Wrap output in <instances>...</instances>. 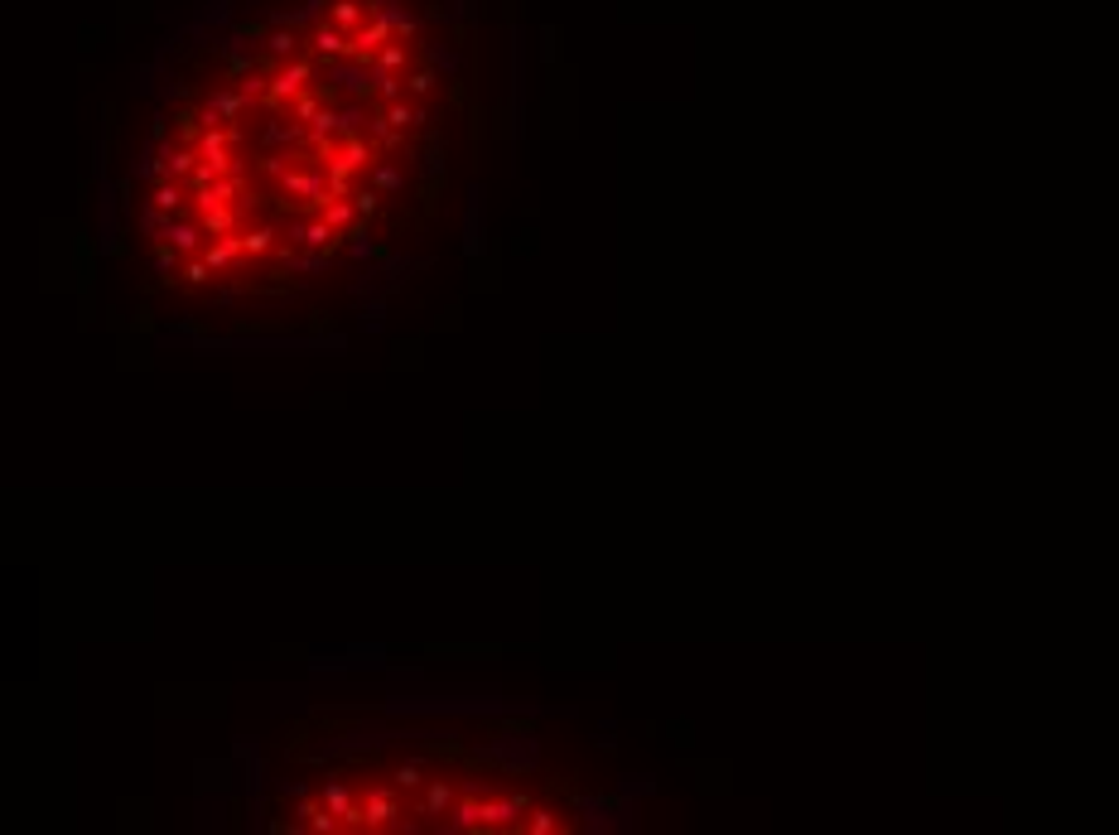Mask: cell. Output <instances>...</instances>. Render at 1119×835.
<instances>
[{"mask_svg":"<svg viewBox=\"0 0 1119 835\" xmlns=\"http://www.w3.org/2000/svg\"><path fill=\"white\" fill-rule=\"evenodd\" d=\"M357 807H362V831H396L401 826V787L391 782H362L357 787Z\"/></svg>","mask_w":1119,"mask_h":835,"instance_id":"6da1fadb","label":"cell"},{"mask_svg":"<svg viewBox=\"0 0 1119 835\" xmlns=\"http://www.w3.org/2000/svg\"><path fill=\"white\" fill-rule=\"evenodd\" d=\"M300 826H304V831H324V835L343 831V821H338V816H333L319 797H304V802H300Z\"/></svg>","mask_w":1119,"mask_h":835,"instance_id":"9c48e42d","label":"cell"},{"mask_svg":"<svg viewBox=\"0 0 1119 835\" xmlns=\"http://www.w3.org/2000/svg\"><path fill=\"white\" fill-rule=\"evenodd\" d=\"M391 782H396L401 792H420V787H425V773H420L415 763H396V768H391Z\"/></svg>","mask_w":1119,"mask_h":835,"instance_id":"ac0fdd59","label":"cell"},{"mask_svg":"<svg viewBox=\"0 0 1119 835\" xmlns=\"http://www.w3.org/2000/svg\"><path fill=\"white\" fill-rule=\"evenodd\" d=\"M246 256V247H242V232H227V237H213V242H208V247H203V261H208V266H213V271H232V266H237V261H242Z\"/></svg>","mask_w":1119,"mask_h":835,"instance_id":"8992f818","label":"cell"},{"mask_svg":"<svg viewBox=\"0 0 1119 835\" xmlns=\"http://www.w3.org/2000/svg\"><path fill=\"white\" fill-rule=\"evenodd\" d=\"M531 807L536 802L526 792H488L483 797V831H517Z\"/></svg>","mask_w":1119,"mask_h":835,"instance_id":"7a4b0ae2","label":"cell"},{"mask_svg":"<svg viewBox=\"0 0 1119 835\" xmlns=\"http://www.w3.org/2000/svg\"><path fill=\"white\" fill-rule=\"evenodd\" d=\"M242 247H246V256H251V261L271 256V251H275V227H266V223L246 227V232H242Z\"/></svg>","mask_w":1119,"mask_h":835,"instance_id":"7c38bea8","label":"cell"},{"mask_svg":"<svg viewBox=\"0 0 1119 835\" xmlns=\"http://www.w3.org/2000/svg\"><path fill=\"white\" fill-rule=\"evenodd\" d=\"M357 213H362V218H367V223H372V218H377V213H382V189H372V184H362V189H357Z\"/></svg>","mask_w":1119,"mask_h":835,"instance_id":"d6986e66","label":"cell"},{"mask_svg":"<svg viewBox=\"0 0 1119 835\" xmlns=\"http://www.w3.org/2000/svg\"><path fill=\"white\" fill-rule=\"evenodd\" d=\"M459 802V787L449 778H425L420 787V802H415V816H425V821H439V816H449Z\"/></svg>","mask_w":1119,"mask_h":835,"instance_id":"277c9868","label":"cell"},{"mask_svg":"<svg viewBox=\"0 0 1119 835\" xmlns=\"http://www.w3.org/2000/svg\"><path fill=\"white\" fill-rule=\"evenodd\" d=\"M319 802H324L338 821H343V831H362V807H357V787L348 782H324L319 787Z\"/></svg>","mask_w":1119,"mask_h":835,"instance_id":"3957f363","label":"cell"},{"mask_svg":"<svg viewBox=\"0 0 1119 835\" xmlns=\"http://www.w3.org/2000/svg\"><path fill=\"white\" fill-rule=\"evenodd\" d=\"M160 160H164V174H169V179H184V184L193 179V169L203 165V155H198L193 145H179V150H164Z\"/></svg>","mask_w":1119,"mask_h":835,"instance_id":"30bf717a","label":"cell"},{"mask_svg":"<svg viewBox=\"0 0 1119 835\" xmlns=\"http://www.w3.org/2000/svg\"><path fill=\"white\" fill-rule=\"evenodd\" d=\"M319 213H324V218L338 227V232H353V227L362 223V213H357V198H353V194H348V198L328 194L324 203H319Z\"/></svg>","mask_w":1119,"mask_h":835,"instance_id":"ba28073f","label":"cell"},{"mask_svg":"<svg viewBox=\"0 0 1119 835\" xmlns=\"http://www.w3.org/2000/svg\"><path fill=\"white\" fill-rule=\"evenodd\" d=\"M367 184H372V189H382V194H396V189L406 184V174H401L396 165H386V160H377V165L367 169Z\"/></svg>","mask_w":1119,"mask_h":835,"instance_id":"4fadbf2b","label":"cell"},{"mask_svg":"<svg viewBox=\"0 0 1119 835\" xmlns=\"http://www.w3.org/2000/svg\"><path fill=\"white\" fill-rule=\"evenodd\" d=\"M521 831L526 835H555L560 831V816H555L550 807H531L526 811V821H521Z\"/></svg>","mask_w":1119,"mask_h":835,"instance_id":"2e32d148","label":"cell"},{"mask_svg":"<svg viewBox=\"0 0 1119 835\" xmlns=\"http://www.w3.org/2000/svg\"><path fill=\"white\" fill-rule=\"evenodd\" d=\"M155 208L160 213H179L184 208V179H164V184H155Z\"/></svg>","mask_w":1119,"mask_h":835,"instance_id":"5bb4252c","label":"cell"},{"mask_svg":"<svg viewBox=\"0 0 1119 835\" xmlns=\"http://www.w3.org/2000/svg\"><path fill=\"white\" fill-rule=\"evenodd\" d=\"M386 121H391L396 131H415V126L425 121V112H420V107H410L406 97H401V102H386Z\"/></svg>","mask_w":1119,"mask_h":835,"instance_id":"9a60e30c","label":"cell"},{"mask_svg":"<svg viewBox=\"0 0 1119 835\" xmlns=\"http://www.w3.org/2000/svg\"><path fill=\"white\" fill-rule=\"evenodd\" d=\"M198 223L208 237H227V232H237V208L232 203H222V208H203L198 213Z\"/></svg>","mask_w":1119,"mask_h":835,"instance_id":"8fae6325","label":"cell"},{"mask_svg":"<svg viewBox=\"0 0 1119 835\" xmlns=\"http://www.w3.org/2000/svg\"><path fill=\"white\" fill-rule=\"evenodd\" d=\"M208 276H218V271H213V266L203 261V251H198V256H189V261L179 266V280H184V285H203Z\"/></svg>","mask_w":1119,"mask_h":835,"instance_id":"e0dca14e","label":"cell"},{"mask_svg":"<svg viewBox=\"0 0 1119 835\" xmlns=\"http://www.w3.org/2000/svg\"><path fill=\"white\" fill-rule=\"evenodd\" d=\"M483 787H468V792H459V802H454V811H449V831H483Z\"/></svg>","mask_w":1119,"mask_h":835,"instance_id":"5b68a950","label":"cell"},{"mask_svg":"<svg viewBox=\"0 0 1119 835\" xmlns=\"http://www.w3.org/2000/svg\"><path fill=\"white\" fill-rule=\"evenodd\" d=\"M203 237H208V232H203V223H198V218H193V223H174V218L164 223V242H174L184 256H198V251L208 247Z\"/></svg>","mask_w":1119,"mask_h":835,"instance_id":"52a82bcc","label":"cell"}]
</instances>
